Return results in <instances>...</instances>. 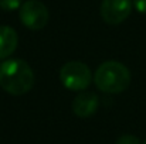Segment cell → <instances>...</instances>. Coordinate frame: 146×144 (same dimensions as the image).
<instances>
[{"mask_svg": "<svg viewBox=\"0 0 146 144\" xmlns=\"http://www.w3.org/2000/svg\"><path fill=\"white\" fill-rule=\"evenodd\" d=\"M34 81V72L26 61L13 58L0 64V86L7 93L24 95L33 89Z\"/></svg>", "mask_w": 146, "mask_h": 144, "instance_id": "obj_1", "label": "cell"}, {"mask_svg": "<svg viewBox=\"0 0 146 144\" xmlns=\"http://www.w3.org/2000/svg\"><path fill=\"white\" fill-rule=\"evenodd\" d=\"M19 16L23 23L30 30H43L48 23V10L38 0H27L19 9Z\"/></svg>", "mask_w": 146, "mask_h": 144, "instance_id": "obj_4", "label": "cell"}, {"mask_svg": "<svg viewBox=\"0 0 146 144\" xmlns=\"http://www.w3.org/2000/svg\"><path fill=\"white\" fill-rule=\"evenodd\" d=\"M132 6V0H102L101 17L108 24H121L129 17Z\"/></svg>", "mask_w": 146, "mask_h": 144, "instance_id": "obj_5", "label": "cell"}, {"mask_svg": "<svg viewBox=\"0 0 146 144\" xmlns=\"http://www.w3.org/2000/svg\"><path fill=\"white\" fill-rule=\"evenodd\" d=\"M143 144H146V140H145V143H143Z\"/></svg>", "mask_w": 146, "mask_h": 144, "instance_id": "obj_11", "label": "cell"}, {"mask_svg": "<svg viewBox=\"0 0 146 144\" xmlns=\"http://www.w3.org/2000/svg\"><path fill=\"white\" fill-rule=\"evenodd\" d=\"M116 144H141L139 139L136 136H132V134H123L121 136L118 140H116Z\"/></svg>", "mask_w": 146, "mask_h": 144, "instance_id": "obj_9", "label": "cell"}, {"mask_svg": "<svg viewBox=\"0 0 146 144\" xmlns=\"http://www.w3.org/2000/svg\"><path fill=\"white\" fill-rule=\"evenodd\" d=\"M60 81L67 89L81 92L90 86L92 81V74L87 64L80 61H70L61 66Z\"/></svg>", "mask_w": 146, "mask_h": 144, "instance_id": "obj_3", "label": "cell"}, {"mask_svg": "<svg viewBox=\"0 0 146 144\" xmlns=\"http://www.w3.org/2000/svg\"><path fill=\"white\" fill-rule=\"evenodd\" d=\"M99 106V99L95 93L91 92H82L77 96L72 102V112L78 117H90L97 112Z\"/></svg>", "mask_w": 146, "mask_h": 144, "instance_id": "obj_6", "label": "cell"}, {"mask_svg": "<svg viewBox=\"0 0 146 144\" xmlns=\"http://www.w3.org/2000/svg\"><path fill=\"white\" fill-rule=\"evenodd\" d=\"M132 3H133V7H135L139 13L146 14V0H133Z\"/></svg>", "mask_w": 146, "mask_h": 144, "instance_id": "obj_10", "label": "cell"}, {"mask_svg": "<svg viewBox=\"0 0 146 144\" xmlns=\"http://www.w3.org/2000/svg\"><path fill=\"white\" fill-rule=\"evenodd\" d=\"M19 43V37L14 28L9 26H0V59L10 57Z\"/></svg>", "mask_w": 146, "mask_h": 144, "instance_id": "obj_7", "label": "cell"}, {"mask_svg": "<svg viewBox=\"0 0 146 144\" xmlns=\"http://www.w3.org/2000/svg\"><path fill=\"white\" fill-rule=\"evenodd\" d=\"M94 82L105 93H121L131 84V71L118 61H106L95 71Z\"/></svg>", "mask_w": 146, "mask_h": 144, "instance_id": "obj_2", "label": "cell"}, {"mask_svg": "<svg viewBox=\"0 0 146 144\" xmlns=\"http://www.w3.org/2000/svg\"><path fill=\"white\" fill-rule=\"evenodd\" d=\"M23 4V0H0V7L4 11H13L20 9Z\"/></svg>", "mask_w": 146, "mask_h": 144, "instance_id": "obj_8", "label": "cell"}]
</instances>
